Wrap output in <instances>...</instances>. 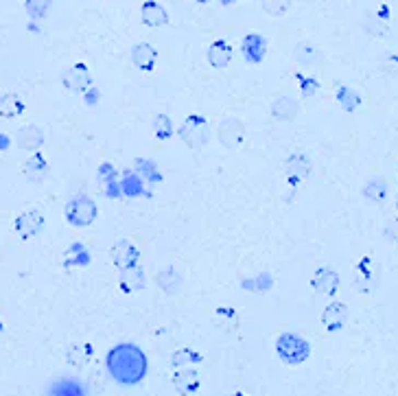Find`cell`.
<instances>
[{"label":"cell","instance_id":"1","mask_svg":"<svg viewBox=\"0 0 398 396\" xmlns=\"http://www.w3.org/2000/svg\"><path fill=\"white\" fill-rule=\"evenodd\" d=\"M108 373L121 386H136L147 375V357L136 344H117L108 353Z\"/></svg>","mask_w":398,"mask_h":396},{"label":"cell","instance_id":"2","mask_svg":"<svg viewBox=\"0 0 398 396\" xmlns=\"http://www.w3.org/2000/svg\"><path fill=\"white\" fill-rule=\"evenodd\" d=\"M276 353L285 364L300 366V364H304L306 359H309L311 344L298 333H280L278 339H276Z\"/></svg>","mask_w":398,"mask_h":396},{"label":"cell","instance_id":"3","mask_svg":"<svg viewBox=\"0 0 398 396\" xmlns=\"http://www.w3.org/2000/svg\"><path fill=\"white\" fill-rule=\"evenodd\" d=\"M99 208L92 197L88 195H74L68 204H66V221L74 228H88L97 221Z\"/></svg>","mask_w":398,"mask_h":396},{"label":"cell","instance_id":"4","mask_svg":"<svg viewBox=\"0 0 398 396\" xmlns=\"http://www.w3.org/2000/svg\"><path fill=\"white\" fill-rule=\"evenodd\" d=\"M179 138H182L186 147H190V149L203 147L210 138L208 121L199 117V114H190V117H186V121L182 123V127H179Z\"/></svg>","mask_w":398,"mask_h":396},{"label":"cell","instance_id":"5","mask_svg":"<svg viewBox=\"0 0 398 396\" xmlns=\"http://www.w3.org/2000/svg\"><path fill=\"white\" fill-rule=\"evenodd\" d=\"M246 123L237 117H228L219 123L217 127V138H219V143L228 149H239L243 143H246Z\"/></svg>","mask_w":398,"mask_h":396},{"label":"cell","instance_id":"6","mask_svg":"<svg viewBox=\"0 0 398 396\" xmlns=\"http://www.w3.org/2000/svg\"><path fill=\"white\" fill-rule=\"evenodd\" d=\"M63 81V88H66L68 92H74V95H83L88 92L90 88H92V72L86 66V63H74L72 68H68L61 77Z\"/></svg>","mask_w":398,"mask_h":396},{"label":"cell","instance_id":"7","mask_svg":"<svg viewBox=\"0 0 398 396\" xmlns=\"http://www.w3.org/2000/svg\"><path fill=\"white\" fill-rule=\"evenodd\" d=\"M44 224H46V219L40 210H27L16 217L14 228L22 239H33L44 230Z\"/></svg>","mask_w":398,"mask_h":396},{"label":"cell","instance_id":"8","mask_svg":"<svg viewBox=\"0 0 398 396\" xmlns=\"http://www.w3.org/2000/svg\"><path fill=\"white\" fill-rule=\"evenodd\" d=\"M311 169H313V162H311L309 156H306V153H291V156L287 158V162H285L287 180H289V184H293V186L304 182L306 177H309Z\"/></svg>","mask_w":398,"mask_h":396},{"label":"cell","instance_id":"9","mask_svg":"<svg viewBox=\"0 0 398 396\" xmlns=\"http://www.w3.org/2000/svg\"><path fill=\"white\" fill-rule=\"evenodd\" d=\"M269 114L282 123H289L300 114V101L293 95H280L278 99H274V103L269 106Z\"/></svg>","mask_w":398,"mask_h":396},{"label":"cell","instance_id":"10","mask_svg":"<svg viewBox=\"0 0 398 396\" xmlns=\"http://www.w3.org/2000/svg\"><path fill=\"white\" fill-rule=\"evenodd\" d=\"M112 261L119 270H130V267H136L140 261V250L132 244V241L121 239L117 246L112 248Z\"/></svg>","mask_w":398,"mask_h":396},{"label":"cell","instance_id":"11","mask_svg":"<svg viewBox=\"0 0 398 396\" xmlns=\"http://www.w3.org/2000/svg\"><path fill=\"white\" fill-rule=\"evenodd\" d=\"M339 283H341L339 274L335 270H330V267H319L311 278V287L317 293H322V296H335L339 289Z\"/></svg>","mask_w":398,"mask_h":396},{"label":"cell","instance_id":"12","mask_svg":"<svg viewBox=\"0 0 398 396\" xmlns=\"http://www.w3.org/2000/svg\"><path fill=\"white\" fill-rule=\"evenodd\" d=\"M140 20H143L145 27L158 29L169 24V11H166L158 0H145L143 7H140Z\"/></svg>","mask_w":398,"mask_h":396},{"label":"cell","instance_id":"13","mask_svg":"<svg viewBox=\"0 0 398 396\" xmlns=\"http://www.w3.org/2000/svg\"><path fill=\"white\" fill-rule=\"evenodd\" d=\"M173 386L179 394L190 396L195 394L201 386V377L195 368H177L173 373Z\"/></svg>","mask_w":398,"mask_h":396},{"label":"cell","instance_id":"14","mask_svg":"<svg viewBox=\"0 0 398 396\" xmlns=\"http://www.w3.org/2000/svg\"><path fill=\"white\" fill-rule=\"evenodd\" d=\"M241 50H243V57H246L248 63H261L265 53H267V40L261 33H250V35L243 37Z\"/></svg>","mask_w":398,"mask_h":396},{"label":"cell","instance_id":"15","mask_svg":"<svg viewBox=\"0 0 398 396\" xmlns=\"http://www.w3.org/2000/svg\"><path fill=\"white\" fill-rule=\"evenodd\" d=\"M293 61L300 63L302 68H315L324 61V53L311 42H300L293 48Z\"/></svg>","mask_w":398,"mask_h":396},{"label":"cell","instance_id":"16","mask_svg":"<svg viewBox=\"0 0 398 396\" xmlns=\"http://www.w3.org/2000/svg\"><path fill=\"white\" fill-rule=\"evenodd\" d=\"M132 61L134 66L145 70V72H151L156 68V61H158V50L153 48L149 42H138L132 46Z\"/></svg>","mask_w":398,"mask_h":396},{"label":"cell","instance_id":"17","mask_svg":"<svg viewBox=\"0 0 398 396\" xmlns=\"http://www.w3.org/2000/svg\"><path fill=\"white\" fill-rule=\"evenodd\" d=\"M16 145L24 151H40L44 145V132L37 125H24L16 132Z\"/></svg>","mask_w":398,"mask_h":396},{"label":"cell","instance_id":"18","mask_svg":"<svg viewBox=\"0 0 398 396\" xmlns=\"http://www.w3.org/2000/svg\"><path fill=\"white\" fill-rule=\"evenodd\" d=\"M119 184H121V195H125V197H143V195H149L145 180H143V177H140L134 169H125V171L121 173Z\"/></svg>","mask_w":398,"mask_h":396},{"label":"cell","instance_id":"19","mask_svg":"<svg viewBox=\"0 0 398 396\" xmlns=\"http://www.w3.org/2000/svg\"><path fill=\"white\" fill-rule=\"evenodd\" d=\"M346 320H348V306H346L344 302L335 300L330 302L326 309L322 311V324L326 330H339L344 328Z\"/></svg>","mask_w":398,"mask_h":396},{"label":"cell","instance_id":"20","mask_svg":"<svg viewBox=\"0 0 398 396\" xmlns=\"http://www.w3.org/2000/svg\"><path fill=\"white\" fill-rule=\"evenodd\" d=\"M119 285H121V291L125 293H134V291H140L147 287V276H145V270L143 267H130V270H121V276H119Z\"/></svg>","mask_w":398,"mask_h":396},{"label":"cell","instance_id":"21","mask_svg":"<svg viewBox=\"0 0 398 396\" xmlns=\"http://www.w3.org/2000/svg\"><path fill=\"white\" fill-rule=\"evenodd\" d=\"M22 173H24V177H27L29 182H42L44 177L48 175V162H46V158L42 156L40 151H35L33 156L27 162H24Z\"/></svg>","mask_w":398,"mask_h":396},{"label":"cell","instance_id":"22","mask_svg":"<svg viewBox=\"0 0 398 396\" xmlns=\"http://www.w3.org/2000/svg\"><path fill=\"white\" fill-rule=\"evenodd\" d=\"M99 180L103 182L106 195H110L112 199L121 197V184H119V171L114 169L112 162H103L99 167Z\"/></svg>","mask_w":398,"mask_h":396},{"label":"cell","instance_id":"23","mask_svg":"<svg viewBox=\"0 0 398 396\" xmlns=\"http://www.w3.org/2000/svg\"><path fill=\"white\" fill-rule=\"evenodd\" d=\"M156 285L166 293V296H175V293L182 291L184 280L173 270V267H166V270L156 274Z\"/></svg>","mask_w":398,"mask_h":396},{"label":"cell","instance_id":"24","mask_svg":"<svg viewBox=\"0 0 398 396\" xmlns=\"http://www.w3.org/2000/svg\"><path fill=\"white\" fill-rule=\"evenodd\" d=\"M364 197L372 204H383L385 199H388L390 195V184L385 177L377 175V177H372V180H368V184L364 186Z\"/></svg>","mask_w":398,"mask_h":396},{"label":"cell","instance_id":"25","mask_svg":"<svg viewBox=\"0 0 398 396\" xmlns=\"http://www.w3.org/2000/svg\"><path fill=\"white\" fill-rule=\"evenodd\" d=\"M232 61V46L226 40H217L208 48V63L212 68H226Z\"/></svg>","mask_w":398,"mask_h":396},{"label":"cell","instance_id":"26","mask_svg":"<svg viewBox=\"0 0 398 396\" xmlns=\"http://www.w3.org/2000/svg\"><path fill=\"white\" fill-rule=\"evenodd\" d=\"M134 171L143 177L145 184L149 186H156L162 182V173L158 169V164L153 162V160H147V158H136L134 160Z\"/></svg>","mask_w":398,"mask_h":396},{"label":"cell","instance_id":"27","mask_svg":"<svg viewBox=\"0 0 398 396\" xmlns=\"http://www.w3.org/2000/svg\"><path fill=\"white\" fill-rule=\"evenodd\" d=\"M24 112V101L16 92H7L0 97V119H16Z\"/></svg>","mask_w":398,"mask_h":396},{"label":"cell","instance_id":"28","mask_svg":"<svg viewBox=\"0 0 398 396\" xmlns=\"http://www.w3.org/2000/svg\"><path fill=\"white\" fill-rule=\"evenodd\" d=\"M335 101L339 103V108L346 110V112H357L359 108H361V95H359L357 90H352V88H348V86H337Z\"/></svg>","mask_w":398,"mask_h":396},{"label":"cell","instance_id":"29","mask_svg":"<svg viewBox=\"0 0 398 396\" xmlns=\"http://www.w3.org/2000/svg\"><path fill=\"white\" fill-rule=\"evenodd\" d=\"M90 261H92V257H90V250L83 246V244H72L68 250H66V257H63V265L66 267H86L90 265Z\"/></svg>","mask_w":398,"mask_h":396},{"label":"cell","instance_id":"30","mask_svg":"<svg viewBox=\"0 0 398 396\" xmlns=\"http://www.w3.org/2000/svg\"><path fill=\"white\" fill-rule=\"evenodd\" d=\"M92 346L90 344H74V346L68 348V355H66V362L70 366H74L77 370H81L83 366L90 364V359H92Z\"/></svg>","mask_w":398,"mask_h":396},{"label":"cell","instance_id":"31","mask_svg":"<svg viewBox=\"0 0 398 396\" xmlns=\"http://www.w3.org/2000/svg\"><path fill=\"white\" fill-rule=\"evenodd\" d=\"M212 320L221 330H235L239 326V313L232 306H219V309L215 311Z\"/></svg>","mask_w":398,"mask_h":396},{"label":"cell","instance_id":"32","mask_svg":"<svg viewBox=\"0 0 398 396\" xmlns=\"http://www.w3.org/2000/svg\"><path fill=\"white\" fill-rule=\"evenodd\" d=\"M50 396H86V388L81 386V381L61 379L59 383H55L53 390H50Z\"/></svg>","mask_w":398,"mask_h":396},{"label":"cell","instance_id":"33","mask_svg":"<svg viewBox=\"0 0 398 396\" xmlns=\"http://www.w3.org/2000/svg\"><path fill=\"white\" fill-rule=\"evenodd\" d=\"M377 283V267L372 263V259H361L359 263V285H361V291L372 289Z\"/></svg>","mask_w":398,"mask_h":396},{"label":"cell","instance_id":"34","mask_svg":"<svg viewBox=\"0 0 398 396\" xmlns=\"http://www.w3.org/2000/svg\"><path fill=\"white\" fill-rule=\"evenodd\" d=\"M199 362H201V355L197 350H192V348H179V350H175L173 359H171L175 370L177 368H188V366L199 364Z\"/></svg>","mask_w":398,"mask_h":396},{"label":"cell","instance_id":"35","mask_svg":"<svg viewBox=\"0 0 398 396\" xmlns=\"http://www.w3.org/2000/svg\"><path fill=\"white\" fill-rule=\"evenodd\" d=\"M153 134H156L158 140H169L175 134L173 123L166 114H156V119H153Z\"/></svg>","mask_w":398,"mask_h":396},{"label":"cell","instance_id":"36","mask_svg":"<svg viewBox=\"0 0 398 396\" xmlns=\"http://www.w3.org/2000/svg\"><path fill=\"white\" fill-rule=\"evenodd\" d=\"M50 5H53V0H27V3H24V9H27L29 18L42 20L48 16Z\"/></svg>","mask_w":398,"mask_h":396},{"label":"cell","instance_id":"37","mask_svg":"<svg viewBox=\"0 0 398 396\" xmlns=\"http://www.w3.org/2000/svg\"><path fill=\"white\" fill-rule=\"evenodd\" d=\"M291 3L293 0H263V11L269 16H285L287 11L291 9Z\"/></svg>","mask_w":398,"mask_h":396},{"label":"cell","instance_id":"38","mask_svg":"<svg viewBox=\"0 0 398 396\" xmlns=\"http://www.w3.org/2000/svg\"><path fill=\"white\" fill-rule=\"evenodd\" d=\"M269 287H272V276L269 274H259L256 278L243 280V289H248V291H265Z\"/></svg>","mask_w":398,"mask_h":396},{"label":"cell","instance_id":"39","mask_svg":"<svg viewBox=\"0 0 398 396\" xmlns=\"http://www.w3.org/2000/svg\"><path fill=\"white\" fill-rule=\"evenodd\" d=\"M300 81V90H302V97H315L317 90H319V81L315 79V77H304V75H295Z\"/></svg>","mask_w":398,"mask_h":396},{"label":"cell","instance_id":"40","mask_svg":"<svg viewBox=\"0 0 398 396\" xmlns=\"http://www.w3.org/2000/svg\"><path fill=\"white\" fill-rule=\"evenodd\" d=\"M368 31H370L372 35H383V33H388V24H385L383 18H379V20H375L372 24H368Z\"/></svg>","mask_w":398,"mask_h":396},{"label":"cell","instance_id":"41","mask_svg":"<svg viewBox=\"0 0 398 396\" xmlns=\"http://www.w3.org/2000/svg\"><path fill=\"white\" fill-rule=\"evenodd\" d=\"M228 396H248L246 392H232V394H228Z\"/></svg>","mask_w":398,"mask_h":396},{"label":"cell","instance_id":"42","mask_svg":"<svg viewBox=\"0 0 398 396\" xmlns=\"http://www.w3.org/2000/svg\"><path fill=\"white\" fill-rule=\"evenodd\" d=\"M0 333H3V322H0Z\"/></svg>","mask_w":398,"mask_h":396},{"label":"cell","instance_id":"43","mask_svg":"<svg viewBox=\"0 0 398 396\" xmlns=\"http://www.w3.org/2000/svg\"><path fill=\"white\" fill-rule=\"evenodd\" d=\"M396 208H398V195H396Z\"/></svg>","mask_w":398,"mask_h":396}]
</instances>
